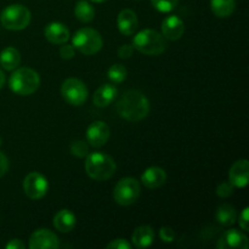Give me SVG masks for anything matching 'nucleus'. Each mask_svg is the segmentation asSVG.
<instances>
[{
    "label": "nucleus",
    "instance_id": "1",
    "mask_svg": "<svg viewBox=\"0 0 249 249\" xmlns=\"http://www.w3.org/2000/svg\"><path fill=\"white\" fill-rule=\"evenodd\" d=\"M117 113L129 122H140L150 112V101L139 90H128L117 102Z\"/></svg>",
    "mask_w": 249,
    "mask_h": 249
},
{
    "label": "nucleus",
    "instance_id": "2",
    "mask_svg": "<svg viewBox=\"0 0 249 249\" xmlns=\"http://www.w3.org/2000/svg\"><path fill=\"white\" fill-rule=\"evenodd\" d=\"M117 169L116 162L111 156L102 152L88 153L85 160V172L96 181H106L111 179Z\"/></svg>",
    "mask_w": 249,
    "mask_h": 249
},
{
    "label": "nucleus",
    "instance_id": "3",
    "mask_svg": "<svg viewBox=\"0 0 249 249\" xmlns=\"http://www.w3.org/2000/svg\"><path fill=\"white\" fill-rule=\"evenodd\" d=\"M40 85V77L34 70L28 67H21L14 70L9 79V87L15 94L21 96H28L34 94Z\"/></svg>",
    "mask_w": 249,
    "mask_h": 249
},
{
    "label": "nucleus",
    "instance_id": "4",
    "mask_svg": "<svg viewBox=\"0 0 249 249\" xmlns=\"http://www.w3.org/2000/svg\"><path fill=\"white\" fill-rule=\"evenodd\" d=\"M133 46L143 55L157 56L165 51L167 40L155 29H143L133 38Z\"/></svg>",
    "mask_w": 249,
    "mask_h": 249
},
{
    "label": "nucleus",
    "instance_id": "5",
    "mask_svg": "<svg viewBox=\"0 0 249 249\" xmlns=\"http://www.w3.org/2000/svg\"><path fill=\"white\" fill-rule=\"evenodd\" d=\"M31 11L26 6L12 4L5 7L0 14V22L2 27L10 31H22L31 23Z\"/></svg>",
    "mask_w": 249,
    "mask_h": 249
},
{
    "label": "nucleus",
    "instance_id": "6",
    "mask_svg": "<svg viewBox=\"0 0 249 249\" xmlns=\"http://www.w3.org/2000/svg\"><path fill=\"white\" fill-rule=\"evenodd\" d=\"M72 45L84 55H95L99 53L104 45L102 36L96 29L82 28L75 32L72 38Z\"/></svg>",
    "mask_w": 249,
    "mask_h": 249
},
{
    "label": "nucleus",
    "instance_id": "7",
    "mask_svg": "<svg viewBox=\"0 0 249 249\" xmlns=\"http://www.w3.org/2000/svg\"><path fill=\"white\" fill-rule=\"evenodd\" d=\"M140 182L134 178H123L113 190V198L119 206H131L140 197Z\"/></svg>",
    "mask_w": 249,
    "mask_h": 249
},
{
    "label": "nucleus",
    "instance_id": "8",
    "mask_svg": "<svg viewBox=\"0 0 249 249\" xmlns=\"http://www.w3.org/2000/svg\"><path fill=\"white\" fill-rule=\"evenodd\" d=\"M61 95L67 104L80 106L88 99V88L78 78H68L61 85Z\"/></svg>",
    "mask_w": 249,
    "mask_h": 249
},
{
    "label": "nucleus",
    "instance_id": "9",
    "mask_svg": "<svg viewBox=\"0 0 249 249\" xmlns=\"http://www.w3.org/2000/svg\"><path fill=\"white\" fill-rule=\"evenodd\" d=\"M22 186H23L24 195L28 198L36 201V199H41L48 194L49 182L43 174L38 172H32L24 178Z\"/></svg>",
    "mask_w": 249,
    "mask_h": 249
},
{
    "label": "nucleus",
    "instance_id": "10",
    "mask_svg": "<svg viewBox=\"0 0 249 249\" xmlns=\"http://www.w3.org/2000/svg\"><path fill=\"white\" fill-rule=\"evenodd\" d=\"M31 249H57L60 248V240L55 232L49 229H39L32 233L29 238Z\"/></svg>",
    "mask_w": 249,
    "mask_h": 249
},
{
    "label": "nucleus",
    "instance_id": "11",
    "mask_svg": "<svg viewBox=\"0 0 249 249\" xmlns=\"http://www.w3.org/2000/svg\"><path fill=\"white\" fill-rule=\"evenodd\" d=\"M111 131L109 126L101 121H96L89 125L87 130V141L92 147H102L108 141Z\"/></svg>",
    "mask_w": 249,
    "mask_h": 249
},
{
    "label": "nucleus",
    "instance_id": "12",
    "mask_svg": "<svg viewBox=\"0 0 249 249\" xmlns=\"http://www.w3.org/2000/svg\"><path fill=\"white\" fill-rule=\"evenodd\" d=\"M216 248L219 249H247L248 248V238L245 233L236 229H231L223 233L220 238L216 242Z\"/></svg>",
    "mask_w": 249,
    "mask_h": 249
},
{
    "label": "nucleus",
    "instance_id": "13",
    "mask_svg": "<svg viewBox=\"0 0 249 249\" xmlns=\"http://www.w3.org/2000/svg\"><path fill=\"white\" fill-rule=\"evenodd\" d=\"M160 29H162V36L165 39L172 41L179 40L185 32L184 21L177 15H172L163 19Z\"/></svg>",
    "mask_w": 249,
    "mask_h": 249
},
{
    "label": "nucleus",
    "instance_id": "14",
    "mask_svg": "<svg viewBox=\"0 0 249 249\" xmlns=\"http://www.w3.org/2000/svg\"><path fill=\"white\" fill-rule=\"evenodd\" d=\"M249 179V162L247 160H236L229 172V182L233 187H246Z\"/></svg>",
    "mask_w": 249,
    "mask_h": 249
},
{
    "label": "nucleus",
    "instance_id": "15",
    "mask_svg": "<svg viewBox=\"0 0 249 249\" xmlns=\"http://www.w3.org/2000/svg\"><path fill=\"white\" fill-rule=\"evenodd\" d=\"M44 36L51 44L61 45V44L67 43L71 34L70 29L66 27V24L61 23V22H51L44 29Z\"/></svg>",
    "mask_w": 249,
    "mask_h": 249
},
{
    "label": "nucleus",
    "instance_id": "16",
    "mask_svg": "<svg viewBox=\"0 0 249 249\" xmlns=\"http://www.w3.org/2000/svg\"><path fill=\"white\" fill-rule=\"evenodd\" d=\"M117 26L123 36H131L139 27V19L135 12L130 9L122 10L117 17Z\"/></svg>",
    "mask_w": 249,
    "mask_h": 249
},
{
    "label": "nucleus",
    "instance_id": "17",
    "mask_svg": "<svg viewBox=\"0 0 249 249\" xmlns=\"http://www.w3.org/2000/svg\"><path fill=\"white\" fill-rule=\"evenodd\" d=\"M141 182L147 189H158L167 182V173L160 167H150L141 175Z\"/></svg>",
    "mask_w": 249,
    "mask_h": 249
},
{
    "label": "nucleus",
    "instance_id": "18",
    "mask_svg": "<svg viewBox=\"0 0 249 249\" xmlns=\"http://www.w3.org/2000/svg\"><path fill=\"white\" fill-rule=\"evenodd\" d=\"M118 96V89L113 84H104L95 91L92 102L97 107H107Z\"/></svg>",
    "mask_w": 249,
    "mask_h": 249
},
{
    "label": "nucleus",
    "instance_id": "19",
    "mask_svg": "<svg viewBox=\"0 0 249 249\" xmlns=\"http://www.w3.org/2000/svg\"><path fill=\"white\" fill-rule=\"evenodd\" d=\"M77 224V218L70 209H61L53 216V226L63 233L71 232Z\"/></svg>",
    "mask_w": 249,
    "mask_h": 249
},
{
    "label": "nucleus",
    "instance_id": "20",
    "mask_svg": "<svg viewBox=\"0 0 249 249\" xmlns=\"http://www.w3.org/2000/svg\"><path fill=\"white\" fill-rule=\"evenodd\" d=\"M131 241L133 245L139 249L150 247L155 241V231L148 225L138 226L131 235Z\"/></svg>",
    "mask_w": 249,
    "mask_h": 249
},
{
    "label": "nucleus",
    "instance_id": "21",
    "mask_svg": "<svg viewBox=\"0 0 249 249\" xmlns=\"http://www.w3.org/2000/svg\"><path fill=\"white\" fill-rule=\"evenodd\" d=\"M21 62V53L17 49L9 46L0 53V66L6 71H14Z\"/></svg>",
    "mask_w": 249,
    "mask_h": 249
},
{
    "label": "nucleus",
    "instance_id": "22",
    "mask_svg": "<svg viewBox=\"0 0 249 249\" xmlns=\"http://www.w3.org/2000/svg\"><path fill=\"white\" fill-rule=\"evenodd\" d=\"M236 0H211V9L216 17L225 18L235 11Z\"/></svg>",
    "mask_w": 249,
    "mask_h": 249
},
{
    "label": "nucleus",
    "instance_id": "23",
    "mask_svg": "<svg viewBox=\"0 0 249 249\" xmlns=\"http://www.w3.org/2000/svg\"><path fill=\"white\" fill-rule=\"evenodd\" d=\"M216 221L223 226H231L236 223L237 213L236 209L230 204H221L215 214Z\"/></svg>",
    "mask_w": 249,
    "mask_h": 249
},
{
    "label": "nucleus",
    "instance_id": "24",
    "mask_svg": "<svg viewBox=\"0 0 249 249\" xmlns=\"http://www.w3.org/2000/svg\"><path fill=\"white\" fill-rule=\"evenodd\" d=\"M74 15L83 23H89L95 17V9L87 0H79L74 7Z\"/></svg>",
    "mask_w": 249,
    "mask_h": 249
},
{
    "label": "nucleus",
    "instance_id": "25",
    "mask_svg": "<svg viewBox=\"0 0 249 249\" xmlns=\"http://www.w3.org/2000/svg\"><path fill=\"white\" fill-rule=\"evenodd\" d=\"M126 74H128L126 68L123 65H121V63H114V65H112L109 67L108 72H107V77H108V79L113 84H119V83L124 82L126 78Z\"/></svg>",
    "mask_w": 249,
    "mask_h": 249
},
{
    "label": "nucleus",
    "instance_id": "26",
    "mask_svg": "<svg viewBox=\"0 0 249 249\" xmlns=\"http://www.w3.org/2000/svg\"><path fill=\"white\" fill-rule=\"evenodd\" d=\"M179 0H151L156 10L160 12H170L177 7Z\"/></svg>",
    "mask_w": 249,
    "mask_h": 249
},
{
    "label": "nucleus",
    "instance_id": "27",
    "mask_svg": "<svg viewBox=\"0 0 249 249\" xmlns=\"http://www.w3.org/2000/svg\"><path fill=\"white\" fill-rule=\"evenodd\" d=\"M71 153L78 158L87 157L88 153H89V147H88L87 142H84V141H74V142L71 145Z\"/></svg>",
    "mask_w": 249,
    "mask_h": 249
},
{
    "label": "nucleus",
    "instance_id": "28",
    "mask_svg": "<svg viewBox=\"0 0 249 249\" xmlns=\"http://www.w3.org/2000/svg\"><path fill=\"white\" fill-rule=\"evenodd\" d=\"M233 189H235V187H233L232 184H230L229 181L221 182V184L218 185V187H216V195H218L219 197H221V198H228V197H230L231 195L233 194Z\"/></svg>",
    "mask_w": 249,
    "mask_h": 249
},
{
    "label": "nucleus",
    "instance_id": "29",
    "mask_svg": "<svg viewBox=\"0 0 249 249\" xmlns=\"http://www.w3.org/2000/svg\"><path fill=\"white\" fill-rule=\"evenodd\" d=\"M160 240L165 243L173 242V241L175 240L174 230L170 228H167V226H165V228H162L160 230Z\"/></svg>",
    "mask_w": 249,
    "mask_h": 249
},
{
    "label": "nucleus",
    "instance_id": "30",
    "mask_svg": "<svg viewBox=\"0 0 249 249\" xmlns=\"http://www.w3.org/2000/svg\"><path fill=\"white\" fill-rule=\"evenodd\" d=\"M75 55V49L73 45H68L65 43V45L61 46L60 49V56L63 60H71V58L74 57Z\"/></svg>",
    "mask_w": 249,
    "mask_h": 249
},
{
    "label": "nucleus",
    "instance_id": "31",
    "mask_svg": "<svg viewBox=\"0 0 249 249\" xmlns=\"http://www.w3.org/2000/svg\"><path fill=\"white\" fill-rule=\"evenodd\" d=\"M131 245L124 238H116L107 245V249H130Z\"/></svg>",
    "mask_w": 249,
    "mask_h": 249
},
{
    "label": "nucleus",
    "instance_id": "32",
    "mask_svg": "<svg viewBox=\"0 0 249 249\" xmlns=\"http://www.w3.org/2000/svg\"><path fill=\"white\" fill-rule=\"evenodd\" d=\"M134 46L129 45V44H124V45L119 46L118 49V56L121 58H129L133 56Z\"/></svg>",
    "mask_w": 249,
    "mask_h": 249
},
{
    "label": "nucleus",
    "instance_id": "33",
    "mask_svg": "<svg viewBox=\"0 0 249 249\" xmlns=\"http://www.w3.org/2000/svg\"><path fill=\"white\" fill-rule=\"evenodd\" d=\"M248 212H249V208H248V207H246V208L242 211V213L240 214V220H238L241 229H242V230H245V231H248L249 230Z\"/></svg>",
    "mask_w": 249,
    "mask_h": 249
},
{
    "label": "nucleus",
    "instance_id": "34",
    "mask_svg": "<svg viewBox=\"0 0 249 249\" xmlns=\"http://www.w3.org/2000/svg\"><path fill=\"white\" fill-rule=\"evenodd\" d=\"M9 170V160L6 156L0 151V178L4 177Z\"/></svg>",
    "mask_w": 249,
    "mask_h": 249
},
{
    "label": "nucleus",
    "instance_id": "35",
    "mask_svg": "<svg viewBox=\"0 0 249 249\" xmlns=\"http://www.w3.org/2000/svg\"><path fill=\"white\" fill-rule=\"evenodd\" d=\"M5 248H7V249H23L24 245L21 242V240L14 238V240L10 241L9 243H6Z\"/></svg>",
    "mask_w": 249,
    "mask_h": 249
},
{
    "label": "nucleus",
    "instance_id": "36",
    "mask_svg": "<svg viewBox=\"0 0 249 249\" xmlns=\"http://www.w3.org/2000/svg\"><path fill=\"white\" fill-rule=\"evenodd\" d=\"M4 84H5V74L1 71V68H0V89L4 87Z\"/></svg>",
    "mask_w": 249,
    "mask_h": 249
},
{
    "label": "nucleus",
    "instance_id": "37",
    "mask_svg": "<svg viewBox=\"0 0 249 249\" xmlns=\"http://www.w3.org/2000/svg\"><path fill=\"white\" fill-rule=\"evenodd\" d=\"M90 1H94V2H104L106 0H90Z\"/></svg>",
    "mask_w": 249,
    "mask_h": 249
},
{
    "label": "nucleus",
    "instance_id": "38",
    "mask_svg": "<svg viewBox=\"0 0 249 249\" xmlns=\"http://www.w3.org/2000/svg\"><path fill=\"white\" fill-rule=\"evenodd\" d=\"M1 143H2V139H1V136H0V146H1Z\"/></svg>",
    "mask_w": 249,
    "mask_h": 249
}]
</instances>
